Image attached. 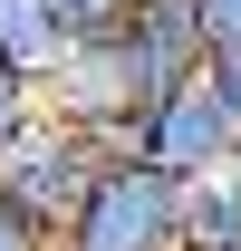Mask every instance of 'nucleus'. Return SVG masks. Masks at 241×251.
Wrapping results in <instances>:
<instances>
[{
  "instance_id": "obj_1",
  "label": "nucleus",
  "mask_w": 241,
  "mask_h": 251,
  "mask_svg": "<svg viewBox=\"0 0 241 251\" xmlns=\"http://www.w3.org/2000/svg\"><path fill=\"white\" fill-rule=\"evenodd\" d=\"M96 174H106V145H96L87 126H68L58 106H39V116L20 126V145L0 155V203L29 222L39 242L68 251V232H77V213H87Z\"/></svg>"
},
{
  "instance_id": "obj_2",
  "label": "nucleus",
  "mask_w": 241,
  "mask_h": 251,
  "mask_svg": "<svg viewBox=\"0 0 241 251\" xmlns=\"http://www.w3.org/2000/svg\"><path fill=\"white\" fill-rule=\"evenodd\" d=\"M68 251H183V174H164L145 155H106Z\"/></svg>"
},
{
  "instance_id": "obj_3",
  "label": "nucleus",
  "mask_w": 241,
  "mask_h": 251,
  "mask_svg": "<svg viewBox=\"0 0 241 251\" xmlns=\"http://www.w3.org/2000/svg\"><path fill=\"white\" fill-rule=\"evenodd\" d=\"M135 155H145V164H164V174H183V184L232 174V164H241V116L222 106V87H212V77H183L164 106H145V126H135Z\"/></svg>"
},
{
  "instance_id": "obj_4",
  "label": "nucleus",
  "mask_w": 241,
  "mask_h": 251,
  "mask_svg": "<svg viewBox=\"0 0 241 251\" xmlns=\"http://www.w3.org/2000/svg\"><path fill=\"white\" fill-rule=\"evenodd\" d=\"M125 39H135V58H145V77L164 97H174L183 77H203V58H212L203 0H135V10H125Z\"/></svg>"
},
{
  "instance_id": "obj_5",
  "label": "nucleus",
  "mask_w": 241,
  "mask_h": 251,
  "mask_svg": "<svg viewBox=\"0 0 241 251\" xmlns=\"http://www.w3.org/2000/svg\"><path fill=\"white\" fill-rule=\"evenodd\" d=\"M68 49H77V29H68L58 0H0V68H10V77H29L39 106H48V87H58Z\"/></svg>"
},
{
  "instance_id": "obj_6",
  "label": "nucleus",
  "mask_w": 241,
  "mask_h": 251,
  "mask_svg": "<svg viewBox=\"0 0 241 251\" xmlns=\"http://www.w3.org/2000/svg\"><path fill=\"white\" fill-rule=\"evenodd\" d=\"M183 251H241V164L183 184Z\"/></svg>"
},
{
  "instance_id": "obj_7",
  "label": "nucleus",
  "mask_w": 241,
  "mask_h": 251,
  "mask_svg": "<svg viewBox=\"0 0 241 251\" xmlns=\"http://www.w3.org/2000/svg\"><path fill=\"white\" fill-rule=\"evenodd\" d=\"M39 116V87L29 77H10V68H0V155H10V145H20V126Z\"/></svg>"
},
{
  "instance_id": "obj_8",
  "label": "nucleus",
  "mask_w": 241,
  "mask_h": 251,
  "mask_svg": "<svg viewBox=\"0 0 241 251\" xmlns=\"http://www.w3.org/2000/svg\"><path fill=\"white\" fill-rule=\"evenodd\" d=\"M58 10H68V29H77V39H96V29H125L135 0H58Z\"/></svg>"
},
{
  "instance_id": "obj_9",
  "label": "nucleus",
  "mask_w": 241,
  "mask_h": 251,
  "mask_svg": "<svg viewBox=\"0 0 241 251\" xmlns=\"http://www.w3.org/2000/svg\"><path fill=\"white\" fill-rule=\"evenodd\" d=\"M203 77H212V87H222V106H232V116H241V49H212V58H203Z\"/></svg>"
},
{
  "instance_id": "obj_10",
  "label": "nucleus",
  "mask_w": 241,
  "mask_h": 251,
  "mask_svg": "<svg viewBox=\"0 0 241 251\" xmlns=\"http://www.w3.org/2000/svg\"><path fill=\"white\" fill-rule=\"evenodd\" d=\"M203 29H212V49H241V0H203Z\"/></svg>"
},
{
  "instance_id": "obj_11",
  "label": "nucleus",
  "mask_w": 241,
  "mask_h": 251,
  "mask_svg": "<svg viewBox=\"0 0 241 251\" xmlns=\"http://www.w3.org/2000/svg\"><path fill=\"white\" fill-rule=\"evenodd\" d=\"M0 251H58V242H39L29 222H20V213H10V203H0Z\"/></svg>"
}]
</instances>
